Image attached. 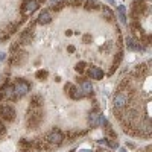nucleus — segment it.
<instances>
[{"label": "nucleus", "mask_w": 152, "mask_h": 152, "mask_svg": "<svg viewBox=\"0 0 152 152\" xmlns=\"http://www.w3.org/2000/svg\"><path fill=\"white\" fill-rule=\"evenodd\" d=\"M41 122H43L41 110H40V108H29L28 119H26L28 128H29V129H35V128H38V126H40Z\"/></svg>", "instance_id": "1"}, {"label": "nucleus", "mask_w": 152, "mask_h": 152, "mask_svg": "<svg viewBox=\"0 0 152 152\" xmlns=\"http://www.w3.org/2000/svg\"><path fill=\"white\" fill-rule=\"evenodd\" d=\"M44 140L50 146H59L62 142H64V135H62V132L59 129H53L44 137Z\"/></svg>", "instance_id": "2"}, {"label": "nucleus", "mask_w": 152, "mask_h": 152, "mask_svg": "<svg viewBox=\"0 0 152 152\" xmlns=\"http://www.w3.org/2000/svg\"><path fill=\"white\" fill-rule=\"evenodd\" d=\"M0 117H2V120L12 122L15 119V110H14V107L9 105V104H2V105H0Z\"/></svg>", "instance_id": "3"}, {"label": "nucleus", "mask_w": 152, "mask_h": 152, "mask_svg": "<svg viewBox=\"0 0 152 152\" xmlns=\"http://www.w3.org/2000/svg\"><path fill=\"white\" fill-rule=\"evenodd\" d=\"M12 87H14V93H15V96H18V97L26 96V94L31 91V85H29V82H28V81H23V79H18Z\"/></svg>", "instance_id": "4"}, {"label": "nucleus", "mask_w": 152, "mask_h": 152, "mask_svg": "<svg viewBox=\"0 0 152 152\" xmlns=\"http://www.w3.org/2000/svg\"><path fill=\"white\" fill-rule=\"evenodd\" d=\"M128 102H129V99H128V96H126V93L119 91L116 96H114V110H117V111L123 110L126 105H128Z\"/></svg>", "instance_id": "5"}, {"label": "nucleus", "mask_w": 152, "mask_h": 152, "mask_svg": "<svg viewBox=\"0 0 152 152\" xmlns=\"http://www.w3.org/2000/svg\"><path fill=\"white\" fill-rule=\"evenodd\" d=\"M38 9V0H24L23 3V14H32V12H35Z\"/></svg>", "instance_id": "6"}, {"label": "nucleus", "mask_w": 152, "mask_h": 152, "mask_svg": "<svg viewBox=\"0 0 152 152\" xmlns=\"http://www.w3.org/2000/svg\"><path fill=\"white\" fill-rule=\"evenodd\" d=\"M24 59H26V53L24 52H15L11 58V66H17V64L20 66L24 62Z\"/></svg>", "instance_id": "7"}, {"label": "nucleus", "mask_w": 152, "mask_h": 152, "mask_svg": "<svg viewBox=\"0 0 152 152\" xmlns=\"http://www.w3.org/2000/svg\"><path fill=\"white\" fill-rule=\"evenodd\" d=\"M32 40H34V32H32V29H26V31L21 34L18 43H20V44H29Z\"/></svg>", "instance_id": "8"}, {"label": "nucleus", "mask_w": 152, "mask_h": 152, "mask_svg": "<svg viewBox=\"0 0 152 152\" xmlns=\"http://www.w3.org/2000/svg\"><path fill=\"white\" fill-rule=\"evenodd\" d=\"M126 44H128V47L129 49H132V50H142V52H143V50H145V47L140 44V41H138V40H134V38H126Z\"/></svg>", "instance_id": "9"}, {"label": "nucleus", "mask_w": 152, "mask_h": 152, "mask_svg": "<svg viewBox=\"0 0 152 152\" xmlns=\"http://www.w3.org/2000/svg\"><path fill=\"white\" fill-rule=\"evenodd\" d=\"M81 91L84 93V96L91 94V93H93V85H91V82L87 81V79L81 81Z\"/></svg>", "instance_id": "10"}, {"label": "nucleus", "mask_w": 152, "mask_h": 152, "mask_svg": "<svg viewBox=\"0 0 152 152\" xmlns=\"http://www.w3.org/2000/svg\"><path fill=\"white\" fill-rule=\"evenodd\" d=\"M67 93H69V96H70L72 99H75V100H79V99H82V97H84V93L81 91V88L75 87V85L70 88V90H69Z\"/></svg>", "instance_id": "11"}, {"label": "nucleus", "mask_w": 152, "mask_h": 152, "mask_svg": "<svg viewBox=\"0 0 152 152\" xmlns=\"http://www.w3.org/2000/svg\"><path fill=\"white\" fill-rule=\"evenodd\" d=\"M0 91H2V94H3V97H5V99H14V97H15L14 87H12V85H5Z\"/></svg>", "instance_id": "12"}, {"label": "nucleus", "mask_w": 152, "mask_h": 152, "mask_svg": "<svg viewBox=\"0 0 152 152\" xmlns=\"http://www.w3.org/2000/svg\"><path fill=\"white\" fill-rule=\"evenodd\" d=\"M88 75L91 76V79H102L104 78V72L100 70L99 67H94V66L88 70Z\"/></svg>", "instance_id": "13"}, {"label": "nucleus", "mask_w": 152, "mask_h": 152, "mask_svg": "<svg viewBox=\"0 0 152 152\" xmlns=\"http://www.w3.org/2000/svg\"><path fill=\"white\" fill-rule=\"evenodd\" d=\"M50 21H52V15H50L49 11H43L40 17H38V23L40 24H49Z\"/></svg>", "instance_id": "14"}, {"label": "nucleus", "mask_w": 152, "mask_h": 152, "mask_svg": "<svg viewBox=\"0 0 152 152\" xmlns=\"http://www.w3.org/2000/svg\"><path fill=\"white\" fill-rule=\"evenodd\" d=\"M84 6H85V9H88V11H94V9H99L100 6V2H97V0H85V3H84Z\"/></svg>", "instance_id": "15"}, {"label": "nucleus", "mask_w": 152, "mask_h": 152, "mask_svg": "<svg viewBox=\"0 0 152 152\" xmlns=\"http://www.w3.org/2000/svg\"><path fill=\"white\" fill-rule=\"evenodd\" d=\"M43 105V97L40 94H35L31 99V108H41Z\"/></svg>", "instance_id": "16"}, {"label": "nucleus", "mask_w": 152, "mask_h": 152, "mask_svg": "<svg viewBox=\"0 0 152 152\" xmlns=\"http://www.w3.org/2000/svg\"><path fill=\"white\" fill-rule=\"evenodd\" d=\"M117 14H119L120 23H123V24L128 23V20H126V14H125V6H119V8H117Z\"/></svg>", "instance_id": "17"}, {"label": "nucleus", "mask_w": 152, "mask_h": 152, "mask_svg": "<svg viewBox=\"0 0 152 152\" xmlns=\"http://www.w3.org/2000/svg\"><path fill=\"white\" fill-rule=\"evenodd\" d=\"M97 119H99L97 114H96V113H91L90 117H88V122L91 123V126H96V125H97Z\"/></svg>", "instance_id": "18"}, {"label": "nucleus", "mask_w": 152, "mask_h": 152, "mask_svg": "<svg viewBox=\"0 0 152 152\" xmlns=\"http://www.w3.org/2000/svg\"><path fill=\"white\" fill-rule=\"evenodd\" d=\"M102 14L105 15V18H107V20H111V18H113V12H111L107 6H104V8H102Z\"/></svg>", "instance_id": "19"}, {"label": "nucleus", "mask_w": 152, "mask_h": 152, "mask_svg": "<svg viewBox=\"0 0 152 152\" xmlns=\"http://www.w3.org/2000/svg\"><path fill=\"white\" fill-rule=\"evenodd\" d=\"M76 72H79V73H82L84 70H85V62L84 61H81V62H78V64H76Z\"/></svg>", "instance_id": "20"}, {"label": "nucleus", "mask_w": 152, "mask_h": 152, "mask_svg": "<svg viewBox=\"0 0 152 152\" xmlns=\"http://www.w3.org/2000/svg\"><path fill=\"white\" fill-rule=\"evenodd\" d=\"M66 5H67V0H66V2H58V3L53 6V9H55V11H59V9H62V8H64Z\"/></svg>", "instance_id": "21"}, {"label": "nucleus", "mask_w": 152, "mask_h": 152, "mask_svg": "<svg viewBox=\"0 0 152 152\" xmlns=\"http://www.w3.org/2000/svg\"><path fill=\"white\" fill-rule=\"evenodd\" d=\"M82 3V0H67V5H72V6H79Z\"/></svg>", "instance_id": "22"}, {"label": "nucleus", "mask_w": 152, "mask_h": 152, "mask_svg": "<svg viewBox=\"0 0 152 152\" xmlns=\"http://www.w3.org/2000/svg\"><path fill=\"white\" fill-rule=\"evenodd\" d=\"M5 132H6V126H5V123L2 120H0V137H2Z\"/></svg>", "instance_id": "23"}, {"label": "nucleus", "mask_w": 152, "mask_h": 152, "mask_svg": "<svg viewBox=\"0 0 152 152\" xmlns=\"http://www.w3.org/2000/svg\"><path fill=\"white\" fill-rule=\"evenodd\" d=\"M46 76H47V72H43V70L37 72V78H46Z\"/></svg>", "instance_id": "24"}, {"label": "nucleus", "mask_w": 152, "mask_h": 152, "mask_svg": "<svg viewBox=\"0 0 152 152\" xmlns=\"http://www.w3.org/2000/svg\"><path fill=\"white\" fill-rule=\"evenodd\" d=\"M72 87H73L72 84H67V85H66V91H69V90H70V88H72Z\"/></svg>", "instance_id": "25"}, {"label": "nucleus", "mask_w": 152, "mask_h": 152, "mask_svg": "<svg viewBox=\"0 0 152 152\" xmlns=\"http://www.w3.org/2000/svg\"><path fill=\"white\" fill-rule=\"evenodd\" d=\"M5 58H6V55H5V53H0V61H3Z\"/></svg>", "instance_id": "26"}, {"label": "nucleus", "mask_w": 152, "mask_h": 152, "mask_svg": "<svg viewBox=\"0 0 152 152\" xmlns=\"http://www.w3.org/2000/svg\"><path fill=\"white\" fill-rule=\"evenodd\" d=\"M79 152H93V151H90V149H81Z\"/></svg>", "instance_id": "27"}, {"label": "nucleus", "mask_w": 152, "mask_h": 152, "mask_svg": "<svg viewBox=\"0 0 152 152\" xmlns=\"http://www.w3.org/2000/svg\"><path fill=\"white\" fill-rule=\"evenodd\" d=\"M120 152H126V151H125V149H122V151H120Z\"/></svg>", "instance_id": "28"}]
</instances>
